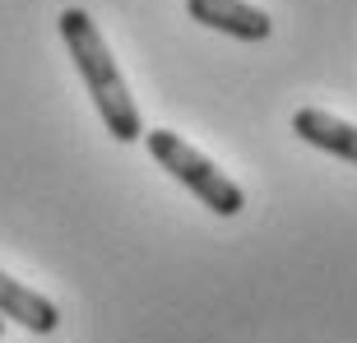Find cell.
<instances>
[{
  "mask_svg": "<svg viewBox=\"0 0 357 343\" xmlns=\"http://www.w3.org/2000/svg\"><path fill=\"white\" fill-rule=\"evenodd\" d=\"M0 320H14V325H24L28 334H56L61 311H56L52 297L33 292L28 283H14V278L0 269Z\"/></svg>",
  "mask_w": 357,
  "mask_h": 343,
  "instance_id": "5b68a950",
  "label": "cell"
},
{
  "mask_svg": "<svg viewBox=\"0 0 357 343\" xmlns=\"http://www.w3.org/2000/svg\"><path fill=\"white\" fill-rule=\"evenodd\" d=\"M292 135L302 144L320 148V153H334V158H344L357 167V125L353 121H339L330 112H320V107H302L292 116Z\"/></svg>",
  "mask_w": 357,
  "mask_h": 343,
  "instance_id": "277c9868",
  "label": "cell"
},
{
  "mask_svg": "<svg viewBox=\"0 0 357 343\" xmlns=\"http://www.w3.org/2000/svg\"><path fill=\"white\" fill-rule=\"evenodd\" d=\"M56 28L66 38V52L75 61V70H79V79L89 89L93 107H98V116H102L107 135L121 139V144L144 139V130H139V102L130 98V89H126L116 61H112V52H107V42H102V28L89 19V10H61Z\"/></svg>",
  "mask_w": 357,
  "mask_h": 343,
  "instance_id": "6da1fadb",
  "label": "cell"
},
{
  "mask_svg": "<svg viewBox=\"0 0 357 343\" xmlns=\"http://www.w3.org/2000/svg\"><path fill=\"white\" fill-rule=\"evenodd\" d=\"M0 334H5V320H0Z\"/></svg>",
  "mask_w": 357,
  "mask_h": 343,
  "instance_id": "8992f818",
  "label": "cell"
},
{
  "mask_svg": "<svg viewBox=\"0 0 357 343\" xmlns=\"http://www.w3.org/2000/svg\"><path fill=\"white\" fill-rule=\"evenodd\" d=\"M144 144H149V153H153V162H158L167 176H176V181H181L185 190L204 204V209L218 213V218H232V213L246 209L241 185L227 181L223 172H218V162H209L199 148H190L181 135H172V130H149Z\"/></svg>",
  "mask_w": 357,
  "mask_h": 343,
  "instance_id": "7a4b0ae2",
  "label": "cell"
},
{
  "mask_svg": "<svg viewBox=\"0 0 357 343\" xmlns=\"http://www.w3.org/2000/svg\"><path fill=\"white\" fill-rule=\"evenodd\" d=\"M185 14L195 24L213 28V33H227V38H241V42H265L274 33L269 14L246 5V0H185Z\"/></svg>",
  "mask_w": 357,
  "mask_h": 343,
  "instance_id": "3957f363",
  "label": "cell"
}]
</instances>
